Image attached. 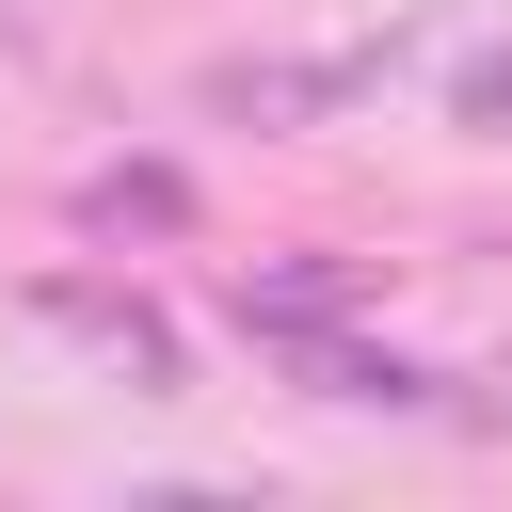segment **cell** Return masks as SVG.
<instances>
[{
  "label": "cell",
  "mask_w": 512,
  "mask_h": 512,
  "mask_svg": "<svg viewBox=\"0 0 512 512\" xmlns=\"http://www.w3.org/2000/svg\"><path fill=\"white\" fill-rule=\"evenodd\" d=\"M352 304H368V272H352V256H288V272H240V336H272V352L336 336Z\"/></svg>",
  "instance_id": "3"
},
{
  "label": "cell",
  "mask_w": 512,
  "mask_h": 512,
  "mask_svg": "<svg viewBox=\"0 0 512 512\" xmlns=\"http://www.w3.org/2000/svg\"><path fill=\"white\" fill-rule=\"evenodd\" d=\"M368 80H384V48H336V64H224L208 112H240V128H320V112H352Z\"/></svg>",
  "instance_id": "2"
},
{
  "label": "cell",
  "mask_w": 512,
  "mask_h": 512,
  "mask_svg": "<svg viewBox=\"0 0 512 512\" xmlns=\"http://www.w3.org/2000/svg\"><path fill=\"white\" fill-rule=\"evenodd\" d=\"M80 224H112V240H176V224H192V176H176V160H112V176L80 192Z\"/></svg>",
  "instance_id": "4"
},
{
  "label": "cell",
  "mask_w": 512,
  "mask_h": 512,
  "mask_svg": "<svg viewBox=\"0 0 512 512\" xmlns=\"http://www.w3.org/2000/svg\"><path fill=\"white\" fill-rule=\"evenodd\" d=\"M448 128H512V48H464L448 64Z\"/></svg>",
  "instance_id": "6"
},
{
  "label": "cell",
  "mask_w": 512,
  "mask_h": 512,
  "mask_svg": "<svg viewBox=\"0 0 512 512\" xmlns=\"http://www.w3.org/2000/svg\"><path fill=\"white\" fill-rule=\"evenodd\" d=\"M288 368H304L320 400H432V368H400V352H368V336H304Z\"/></svg>",
  "instance_id": "5"
},
{
  "label": "cell",
  "mask_w": 512,
  "mask_h": 512,
  "mask_svg": "<svg viewBox=\"0 0 512 512\" xmlns=\"http://www.w3.org/2000/svg\"><path fill=\"white\" fill-rule=\"evenodd\" d=\"M32 320H48V336H80V352H112V368H128L144 400L176 384V320H160L144 288H96V272H48V288H32Z\"/></svg>",
  "instance_id": "1"
}]
</instances>
